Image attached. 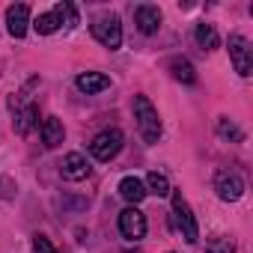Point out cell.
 Instances as JSON below:
<instances>
[{"label":"cell","mask_w":253,"mask_h":253,"mask_svg":"<svg viewBox=\"0 0 253 253\" xmlns=\"http://www.w3.org/2000/svg\"><path fill=\"white\" fill-rule=\"evenodd\" d=\"M125 253H140V250H125Z\"/></svg>","instance_id":"23"},{"label":"cell","mask_w":253,"mask_h":253,"mask_svg":"<svg viewBox=\"0 0 253 253\" xmlns=\"http://www.w3.org/2000/svg\"><path fill=\"white\" fill-rule=\"evenodd\" d=\"M197 42H200V48H206V51H211V48H217V33H214V27L211 24H197Z\"/></svg>","instance_id":"18"},{"label":"cell","mask_w":253,"mask_h":253,"mask_svg":"<svg viewBox=\"0 0 253 253\" xmlns=\"http://www.w3.org/2000/svg\"><path fill=\"white\" fill-rule=\"evenodd\" d=\"M33 253H57V250H54V244L45 235H36L33 238Z\"/></svg>","instance_id":"22"},{"label":"cell","mask_w":253,"mask_h":253,"mask_svg":"<svg viewBox=\"0 0 253 253\" xmlns=\"http://www.w3.org/2000/svg\"><path fill=\"white\" fill-rule=\"evenodd\" d=\"M54 18H57V24H63V27H75V24H78V12H75L72 3H66V0L54 6Z\"/></svg>","instance_id":"17"},{"label":"cell","mask_w":253,"mask_h":253,"mask_svg":"<svg viewBox=\"0 0 253 253\" xmlns=\"http://www.w3.org/2000/svg\"><path fill=\"white\" fill-rule=\"evenodd\" d=\"M119 232H122L125 238H131V241L143 238V235H146V214H143L140 209H134V206L122 209V211H119Z\"/></svg>","instance_id":"6"},{"label":"cell","mask_w":253,"mask_h":253,"mask_svg":"<svg viewBox=\"0 0 253 253\" xmlns=\"http://www.w3.org/2000/svg\"><path fill=\"white\" fill-rule=\"evenodd\" d=\"M173 223H176V229L182 232V238H185L188 244H197V241H200L197 217H194L188 200L182 197V191H173Z\"/></svg>","instance_id":"2"},{"label":"cell","mask_w":253,"mask_h":253,"mask_svg":"<svg viewBox=\"0 0 253 253\" xmlns=\"http://www.w3.org/2000/svg\"><path fill=\"white\" fill-rule=\"evenodd\" d=\"M170 72H173V78L176 81H182V84H194L197 81V72H194V66L188 63V60H170Z\"/></svg>","instance_id":"16"},{"label":"cell","mask_w":253,"mask_h":253,"mask_svg":"<svg viewBox=\"0 0 253 253\" xmlns=\"http://www.w3.org/2000/svg\"><path fill=\"white\" fill-rule=\"evenodd\" d=\"M119 197L122 200H128V203H140L143 197H146V185L137 179V176H125L122 182H119Z\"/></svg>","instance_id":"14"},{"label":"cell","mask_w":253,"mask_h":253,"mask_svg":"<svg viewBox=\"0 0 253 253\" xmlns=\"http://www.w3.org/2000/svg\"><path fill=\"white\" fill-rule=\"evenodd\" d=\"M134 21H137V30H140V33L152 36V33H158V27H161V9L143 3V6L134 9Z\"/></svg>","instance_id":"10"},{"label":"cell","mask_w":253,"mask_h":253,"mask_svg":"<svg viewBox=\"0 0 253 253\" xmlns=\"http://www.w3.org/2000/svg\"><path fill=\"white\" fill-rule=\"evenodd\" d=\"M217 131H220V137H229V140H235V143H241V140H244L241 128H238L235 122H229L226 116H220V119H217Z\"/></svg>","instance_id":"19"},{"label":"cell","mask_w":253,"mask_h":253,"mask_svg":"<svg viewBox=\"0 0 253 253\" xmlns=\"http://www.w3.org/2000/svg\"><path fill=\"white\" fill-rule=\"evenodd\" d=\"M42 143L48 146V149H54V146H60L63 143V137H66V131H63V122L57 119V116H48V119H42Z\"/></svg>","instance_id":"13"},{"label":"cell","mask_w":253,"mask_h":253,"mask_svg":"<svg viewBox=\"0 0 253 253\" xmlns=\"http://www.w3.org/2000/svg\"><path fill=\"white\" fill-rule=\"evenodd\" d=\"M110 86V78L101 75V72H84L78 75V89L86 92V95H95V92H104Z\"/></svg>","instance_id":"12"},{"label":"cell","mask_w":253,"mask_h":253,"mask_svg":"<svg viewBox=\"0 0 253 253\" xmlns=\"http://www.w3.org/2000/svg\"><path fill=\"white\" fill-rule=\"evenodd\" d=\"M214 191H217V197H220L223 203H235V200H241V194H244V182H241L238 173L223 170V173L217 176V182H214Z\"/></svg>","instance_id":"7"},{"label":"cell","mask_w":253,"mask_h":253,"mask_svg":"<svg viewBox=\"0 0 253 253\" xmlns=\"http://www.w3.org/2000/svg\"><path fill=\"white\" fill-rule=\"evenodd\" d=\"M12 113H15V131L21 134V137H27L36 125H39V107L36 104H27V107H12Z\"/></svg>","instance_id":"11"},{"label":"cell","mask_w":253,"mask_h":253,"mask_svg":"<svg viewBox=\"0 0 253 253\" xmlns=\"http://www.w3.org/2000/svg\"><path fill=\"white\" fill-rule=\"evenodd\" d=\"M134 119H137V128L143 134L146 143H158L161 137V119H158V110L152 107V101L146 95H134Z\"/></svg>","instance_id":"1"},{"label":"cell","mask_w":253,"mask_h":253,"mask_svg":"<svg viewBox=\"0 0 253 253\" xmlns=\"http://www.w3.org/2000/svg\"><path fill=\"white\" fill-rule=\"evenodd\" d=\"M206 253H235V244L232 238H211L206 244Z\"/></svg>","instance_id":"21"},{"label":"cell","mask_w":253,"mask_h":253,"mask_svg":"<svg viewBox=\"0 0 253 253\" xmlns=\"http://www.w3.org/2000/svg\"><path fill=\"white\" fill-rule=\"evenodd\" d=\"M173 188H170V182H167V176L164 173H158V170H152L149 176H146V194H155V197H167Z\"/></svg>","instance_id":"15"},{"label":"cell","mask_w":253,"mask_h":253,"mask_svg":"<svg viewBox=\"0 0 253 253\" xmlns=\"http://www.w3.org/2000/svg\"><path fill=\"white\" fill-rule=\"evenodd\" d=\"M122 143H125V137H122V131H119V128H104L101 134H95V137H92L89 152H92V158H95V161H110V158H116V155H119Z\"/></svg>","instance_id":"3"},{"label":"cell","mask_w":253,"mask_h":253,"mask_svg":"<svg viewBox=\"0 0 253 253\" xmlns=\"http://www.w3.org/2000/svg\"><path fill=\"white\" fill-rule=\"evenodd\" d=\"M33 27H36V33L39 36H51L60 24H57V18H54V12H42L36 21H33Z\"/></svg>","instance_id":"20"},{"label":"cell","mask_w":253,"mask_h":253,"mask_svg":"<svg viewBox=\"0 0 253 253\" xmlns=\"http://www.w3.org/2000/svg\"><path fill=\"white\" fill-rule=\"evenodd\" d=\"M229 57H232V66H235V72L241 78H247L253 72V48H250V42L241 33L229 36Z\"/></svg>","instance_id":"5"},{"label":"cell","mask_w":253,"mask_h":253,"mask_svg":"<svg viewBox=\"0 0 253 253\" xmlns=\"http://www.w3.org/2000/svg\"><path fill=\"white\" fill-rule=\"evenodd\" d=\"M60 173H63V179H69V182H81V179L89 176V164H86V158H84L81 152H69V155L63 158V164H60Z\"/></svg>","instance_id":"9"},{"label":"cell","mask_w":253,"mask_h":253,"mask_svg":"<svg viewBox=\"0 0 253 253\" xmlns=\"http://www.w3.org/2000/svg\"><path fill=\"white\" fill-rule=\"evenodd\" d=\"M92 36H95L104 48L116 51V48L122 45V24H119V18H116V15H101V18H95Z\"/></svg>","instance_id":"4"},{"label":"cell","mask_w":253,"mask_h":253,"mask_svg":"<svg viewBox=\"0 0 253 253\" xmlns=\"http://www.w3.org/2000/svg\"><path fill=\"white\" fill-rule=\"evenodd\" d=\"M27 24H30V6L15 3V6L6 9V30H9V36L21 39L27 33Z\"/></svg>","instance_id":"8"}]
</instances>
